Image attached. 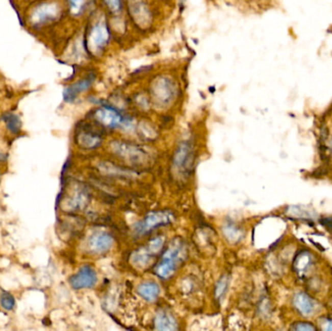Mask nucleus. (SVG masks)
<instances>
[{
  "label": "nucleus",
  "mask_w": 332,
  "mask_h": 331,
  "mask_svg": "<svg viewBox=\"0 0 332 331\" xmlns=\"http://www.w3.org/2000/svg\"><path fill=\"white\" fill-rule=\"evenodd\" d=\"M178 86L175 80L168 75H161L151 81L150 97L158 107L166 108L175 100Z\"/></svg>",
  "instance_id": "nucleus-1"
},
{
  "label": "nucleus",
  "mask_w": 332,
  "mask_h": 331,
  "mask_svg": "<svg viewBox=\"0 0 332 331\" xmlns=\"http://www.w3.org/2000/svg\"><path fill=\"white\" fill-rule=\"evenodd\" d=\"M186 248L182 243L172 245L163 256L161 263L158 265L156 269L157 274L163 279L171 277L172 274L186 258Z\"/></svg>",
  "instance_id": "nucleus-2"
},
{
  "label": "nucleus",
  "mask_w": 332,
  "mask_h": 331,
  "mask_svg": "<svg viewBox=\"0 0 332 331\" xmlns=\"http://www.w3.org/2000/svg\"><path fill=\"white\" fill-rule=\"evenodd\" d=\"M110 40V31L107 27V23L104 20H98L91 27L89 36L88 44L91 50L99 53L104 50Z\"/></svg>",
  "instance_id": "nucleus-3"
},
{
  "label": "nucleus",
  "mask_w": 332,
  "mask_h": 331,
  "mask_svg": "<svg viewBox=\"0 0 332 331\" xmlns=\"http://www.w3.org/2000/svg\"><path fill=\"white\" fill-rule=\"evenodd\" d=\"M164 240L162 237H158L151 241L147 248L135 251L131 257V262L138 268H145L151 263L155 256L161 251Z\"/></svg>",
  "instance_id": "nucleus-4"
},
{
  "label": "nucleus",
  "mask_w": 332,
  "mask_h": 331,
  "mask_svg": "<svg viewBox=\"0 0 332 331\" xmlns=\"http://www.w3.org/2000/svg\"><path fill=\"white\" fill-rule=\"evenodd\" d=\"M129 11L138 27L146 29L151 26V11L146 0H129Z\"/></svg>",
  "instance_id": "nucleus-5"
},
{
  "label": "nucleus",
  "mask_w": 332,
  "mask_h": 331,
  "mask_svg": "<svg viewBox=\"0 0 332 331\" xmlns=\"http://www.w3.org/2000/svg\"><path fill=\"white\" fill-rule=\"evenodd\" d=\"M111 148L116 155L132 163H143L147 161L148 158L147 151L137 146H132L130 144L115 142L111 144Z\"/></svg>",
  "instance_id": "nucleus-6"
},
{
  "label": "nucleus",
  "mask_w": 332,
  "mask_h": 331,
  "mask_svg": "<svg viewBox=\"0 0 332 331\" xmlns=\"http://www.w3.org/2000/svg\"><path fill=\"white\" fill-rule=\"evenodd\" d=\"M69 282L75 290L91 289L97 283V274L91 266L85 265L71 277Z\"/></svg>",
  "instance_id": "nucleus-7"
},
{
  "label": "nucleus",
  "mask_w": 332,
  "mask_h": 331,
  "mask_svg": "<svg viewBox=\"0 0 332 331\" xmlns=\"http://www.w3.org/2000/svg\"><path fill=\"white\" fill-rule=\"evenodd\" d=\"M94 119L103 126L114 129L120 126L122 123V117L121 114L115 109L103 106L94 112Z\"/></svg>",
  "instance_id": "nucleus-8"
},
{
  "label": "nucleus",
  "mask_w": 332,
  "mask_h": 331,
  "mask_svg": "<svg viewBox=\"0 0 332 331\" xmlns=\"http://www.w3.org/2000/svg\"><path fill=\"white\" fill-rule=\"evenodd\" d=\"M173 163L175 168L182 173L191 169L193 163V151L188 143H183L177 149L174 155Z\"/></svg>",
  "instance_id": "nucleus-9"
},
{
  "label": "nucleus",
  "mask_w": 332,
  "mask_h": 331,
  "mask_svg": "<svg viewBox=\"0 0 332 331\" xmlns=\"http://www.w3.org/2000/svg\"><path fill=\"white\" fill-rule=\"evenodd\" d=\"M114 245V238L105 232H97L90 238L88 246L93 253H105L110 251Z\"/></svg>",
  "instance_id": "nucleus-10"
},
{
  "label": "nucleus",
  "mask_w": 332,
  "mask_h": 331,
  "mask_svg": "<svg viewBox=\"0 0 332 331\" xmlns=\"http://www.w3.org/2000/svg\"><path fill=\"white\" fill-rule=\"evenodd\" d=\"M173 220V214L168 211H161L150 214L139 226L140 232H146L158 226L169 223Z\"/></svg>",
  "instance_id": "nucleus-11"
},
{
  "label": "nucleus",
  "mask_w": 332,
  "mask_h": 331,
  "mask_svg": "<svg viewBox=\"0 0 332 331\" xmlns=\"http://www.w3.org/2000/svg\"><path fill=\"white\" fill-rule=\"evenodd\" d=\"M91 84H92V80L91 77H87L82 80L77 81L76 83L72 84L70 87H68L64 90V99L68 102L75 100L81 93L90 90Z\"/></svg>",
  "instance_id": "nucleus-12"
},
{
  "label": "nucleus",
  "mask_w": 332,
  "mask_h": 331,
  "mask_svg": "<svg viewBox=\"0 0 332 331\" xmlns=\"http://www.w3.org/2000/svg\"><path fill=\"white\" fill-rule=\"evenodd\" d=\"M77 143L84 149H94L97 148L102 142L100 135L92 131L83 130L77 135Z\"/></svg>",
  "instance_id": "nucleus-13"
},
{
  "label": "nucleus",
  "mask_w": 332,
  "mask_h": 331,
  "mask_svg": "<svg viewBox=\"0 0 332 331\" xmlns=\"http://www.w3.org/2000/svg\"><path fill=\"white\" fill-rule=\"evenodd\" d=\"M155 325L160 330H175L178 328V323L169 312L161 310L159 312L155 319Z\"/></svg>",
  "instance_id": "nucleus-14"
},
{
  "label": "nucleus",
  "mask_w": 332,
  "mask_h": 331,
  "mask_svg": "<svg viewBox=\"0 0 332 331\" xmlns=\"http://www.w3.org/2000/svg\"><path fill=\"white\" fill-rule=\"evenodd\" d=\"M293 304L295 309L304 316L311 315L316 310L315 302L305 293H297L293 298Z\"/></svg>",
  "instance_id": "nucleus-15"
},
{
  "label": "nucleus",
  "mask_w": 332,
  "mask_h": 331,
  "mask_svg": "<svg viewBox=\"0 0 332 331\" xmlns=\"http://www.w3.org/2000/svg\"><path fill=\"white\" fill-rule=\"evenodd\" d=\"M138 292L145 300L152 302V301L157 300V298L159 297L160 288L156 283L146 282L139 286Z\"/></svg>",
  "instance_id": "nucleus-16"
},
{
  "label": "nucleus",
  "mask_w": 332,
  "mask_h": 331,
  "mask_svg": "<svg viewBox=\"0 0 332 331\" xmlns=\"http://www.w3.org/2000/svg\"><path fill=\"white\" fill-rule=\"evenodd\" d=\"M311 264H312V261H311V257L309 256V252L303 251L300 254L297 256L296 260L294 261V269L299 276H304L308 268L311 267Z\"/></svg>",
  "instance_id": "nucleus-17"
},
{
  "label": "nucleus",
  "mask_w": 332,
  "mask_h": 331,
  "mask_svg": "<svg viewBox=\"0 0 332 331\" xmlns=\"http://www.w3.org/2000/svg\"><path fill=\"white\" fill-rule=\"evenodd\" d=\"M3 120L5 121L7 130L10 131L11 133L18 134L20 132V130H21V121H20V118L16 114L7 113L4 116Z\"/></svg>",
  "instance_id": "nucleus-18"
},
{
  "label": "nucleus",
  "mask_w": 332,
  "mask_h": 331,
  "mask_svg": "<svg viewBox=\"0 0 332 331\" xmlns=\"http://www.w3.org/2000/svg\"><path fill=\"white\" fill-rule=\"evenodd\" d=\"M0 304H1L2 308H4L7 311H11L15 308L16 301L13 297V295L9 292H3L0 296Z\"/></svg>",
  "instance_id": "nucleus-19"
},
{
  "label": "nucleus",
  "mask_w": 332,
  "mask_h": 331,
  "mask_svg": "<svg viewBox=\"0 0 332 331\" xmlns=\"http://www.w3.org/2000/svg\"><path fill=\"white\" fill-rule=\"evenodd\" d=\"M106 9L112 14H119L122 8V0H102Z\"/></svg>",
  "instance_id": "nucleus-20"
},
{
  "label": "nucleus",
  "mask_w": 332,
  "mask_h": 331,
  "mask_svg": "<svg viewBox=\"0 0 332 331\" xmlns=\"http://www.w3.org/2000/svg\"><path fill=\"white\" fill-rule=\"evenodd\" d=\"M227 285H228V279L226 276L222 277L220 282L218 283L216 287V297L218 299H221L222 296L224 295L225 291L227 290Z\"/></svg>",
  "instance_id": "nucleus-21"
},
{
  "label": "nucleus",
  "mask_w": 332,
  "mask_h": 331,
  "mask_svg": "<svg viewBox=\"0 0 332 331\" xmlns=\"http://www.w3.org/2000/svg\"><path fill=\"white\" fill-rule=\"evenodd\" d=\"M292 329H294V330H316L317 327H315L309 322H297L295 325L292 326Z\"/></svg>",
  "instance_id": "nucleus-22"
},
{
  "label": "nucleus",
  "mask_w": 332,
  "mask_h": 331,
  "mask_svg": "<svg viewBox=\"0 0 332 331\" xmlns=\"http://www.w3.org/2000/svg\"><path fill=\"white\" fill-rule=\"evenodd\" d=\"M86 2H87V0H69L71 9L77 13L82 10V8L86 4Z\"/></svg>",
  "instance_id": "nucleus-23"
},
{
  "label": "nucleus",
  "mask_w": 332,
  "mask_h": 331,
  "mask_svg": "<svg viewBox=\"0 0 332 331\" xmlns=\"http://www.w3.org/2000/svg\"><path fill=\"white\" fill-rule=\"evenodd\" d=\"M321 324H322V328H323V329H326V330H332L331 318L324 319V321H323V322H321Z\"/></svg>",
  "instance_id": "nucleus-24"
},
{
  "label": "nucleus",
  "mask_w": 332,
  "mask_h": 331,
  "mask_svg": "<svg viewBox=\"0 0 332 331\" xmlns=\"http://www.w3.org/2000/svg\"><path fill=\"white\" fill-rule=\"evenodd\" d=\"M321 223H322V225H324L328 231L332 232V219H330V218L322 219V220H321Z\"/></svg>",
  "instance_id": "nucleus-25"
}]
</instances>
